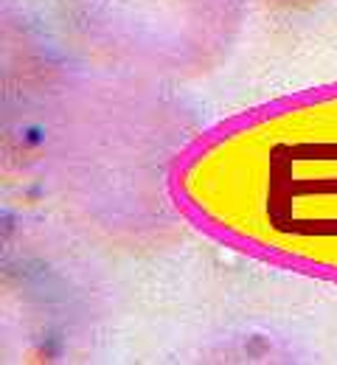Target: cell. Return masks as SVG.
Returning <instances> with one entry per match:
<instances>
[{
  "label": "cell",
  "instance_id": "obj_1",
  "mask_svg": "<svg viewBox=\"0 0 337 365\" xmlns=\"http://www.w3.org/2000/svg\"><path fill=\"white\" fill-rule=\"evenodd\" d=\"M68 34L113 71L189 82L219 71L250 0H59Z\"/></svg>",
  "mask_w": 337,
  "mask_h": 365
},
{
  "label": "cell",
  "instance_id": "obj_2",
  "mask_svg": "<svg viewBox=\"0 0 337 365\" xmlns=\"http://www.w3.org/2000/svg\"><path fill=\"white\" fill-rule=\"evenodd\" d=\"M250 3H259L264 9H281V11H301V9H312V6H321L326 0H250Z\"/></svg>",
  "mask_w": 337,
  "mask_h": 365
}]
</instances>
